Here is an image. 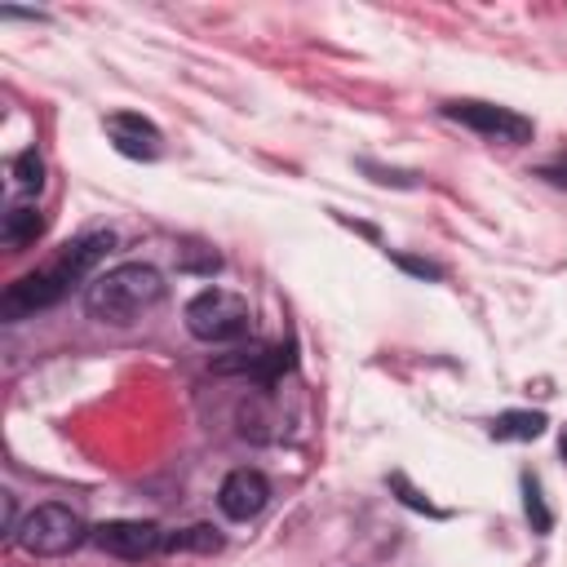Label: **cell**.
<instances>
[{
    "mask_svg": "<svg viewBox=\"0 0 567 567\" xmlns=\"http://www.w3.org/2000/svg\"><path fill=\"white\" fill-rule=\"evenodd\" d=\"M111 244H115L111 230L80 235V239L66 244L49 266H40V270L13 279V284L4 288V297H0V315H4V319H27V315H35V310H49L53 301H62V297L71 292V284H80V279L111 252Z\"/></svg>",
    "mask_w": 567,
    "mask_h": 567,
    "instance_id": "6da1fadb",
    "label": "cell"
},
{
    "mask_svg": "<svg viewBox=\"0 0 567 567\" xmlns=\"http://www.w3.org/2000/svg\"><path fill=\"white\" fill-rule=\"evenodd\" d=\"M159 297H164V275L155 266H146V261H124V266L102 270L89 284L84 306H89L93 319L124 328V323L142 319L151 306H159Z\"/></svg>",
    "mask_w": 567,
    "mask_h": 567,
    "instance_id": "7a4b0ae2",
    "label": "cell"
},
{
    "mask_svg": "<svg viewBox=\"0 0 567 567\" xmlns=\"http://www.w3.org/2000/svg\"><path fill=\"white\" fill-rule=\"evenodd\" d=\"M186 328L195 341L230 346V341H244L252 332V310L230 288H204L186 301Z\"/></svg>",
    "mask_w": 567,
    "mask_h": 567,
    "instance_id": "3957f363",
    "label": "cell"
},
{
    "mask_svg": "<svg viewBox=\"0 0 567 567\" xmlns=\"http://www.w3.org/2000/svg\"><path fill=\"white\" fill-rule=\"evenodd\" d=\"M84 536H89V527H84V518H80L71 505H35V509L18 523V532H13V540H18L27 554H35V558H62V554H71Z\"/></svg>",
    "mask_w": 567,
    "mask_h": 567,
    "instance_id": "277c9868",
    "label": "cell"
},
{
    "mask_svg": "<svg viewBox=\"0 0 567 567\" xmlns=\"http://www.w3.org/2000/svg\"><path fill=\"white\" fill-rule=\"evenodd\" d=\"M443 115L492 137V142H532V120L509 111V106H496V102H478V97H456V102H443Z\"/></svg>",
    "mask_w": 567,
    "mask_h": 567,
    "instance_id": "5b68a950",
    "label": "cell"
},
{
    "mask_svg": "<svg viewBox=\"0 0 567 567\" xmlns=\"http://www.w3.org/2000/svg\"><path fill=\"white\" fill-rule=\"evenodd\" d=\"M93 545L102 554H115V558H151L155 549H164V532L146 518H106L93 527Z\"/></svg>",
    "mask_w": 567,
    "mask_h": 567,
    "instance_id": "8992f818",
    "label": "cell"
},
{
    "mask_svg": "<svg viewBox=\"0 0 567 567\" xmlns=\"http://www.w3.org/2000/svg\"><path fill=\"white\" fill-rule=\"evenodd\" d=\"M266 501H270V483H266V474L261 470H230L226 478H221V487H217V505H221V514L226 518H235V523H248V518H257L261 509H266Z\"/></svg>",
    "mask_w": 567,
    "mask_h": 567,
    "instance_id": "52a82bcc",
    "label": "cell"
},
{
    "mask_svg": "<svg viewBox=\"0 0 567 567\" xmlns=\"http://www.w3.org/2000/svg\"><path fill=\"white\" fill-rule=\"evenodd\" d=\"M106 133H111L120 155H133V159H155L159 155V128L151 120H142L137 111L106 115Z\"/></svg>",
    "mask_w": 567,
    "mask_h": 567,
    "instance_id": "ba28073f",
    "label": "cell"
},
{
    "mask_svg": "<svg viewBox=\"0 0 567 567\" xmlns=\"http://www.w3.org/2000/svg\"><path fill=\"white\" fill-rule=\"evenodd\" d=\"M288 363H292L288 346H252V350H235L230 359H217V372H244L257 381H275Z\"/></svg>",
    "mask_w": 567,
    "mask_h": 567,
    "instance_id": "9c48e42d",
    "label": "cell"
},
{
    "mask_svg": "<svg viewBox=\"0 0 567 567\" xmlns=\"http://www.w3.org/2000/svg\"><path fill=\"white\" fill-rule=\"evenodd\" d=\"M545 412H527V408H514V412H501L496 421H492V439H501V443H532V439H540L545 434Z\"/></svg>",
    "mask_w": 567,
    "mask_h": 567,
    "instance_id": "30bf717a",
    "label": "cell"
},
{
    "mask_svg": "<svg viewBox=\"0 0 567 567\" xmlns=\"http://www.w3.org/2000/svg\"><path fill=\"white\" fill-rule=\"evenodd\" d=\"M40 235H44V213H40V208L18 204V208H9V213H4L0 239H4L9 248H27V244H35Z\"/></svg>",
    "mask_w": 567,
    "mask_h": 567,
    "instance_id": "8fae6325",
    "label": "cell"
},
{
    "mask_svg": "<svg viewBox=\"0 0 567 567\" xmlns=\"http://www.w3.org/2000/svg\"><path fill=\"white\" fill-rule=\"evenodd\" d=\"M164 549H199V554H213V549H221V536H217V527L195 523V527H186V532L164 536Z\"/></svg>",
    "mask_w": 567,
    "mask_h": 567,
    "instance_id": "7c38bea8",
    "label": "cell"
},
{
    "mask_svg": "<svg viewBox=\"0 0 567 567\" xmlns=\"http://www.w3.org/2000/svg\"><path fill=\"white\" fill-rule=\"evenodd\" d=\"M9 173H13L18 190H40V186H44V164H40L35 151H22V155L9 164Z\"/></svg>",
    "mask_w": 567,
    "mask_h": 567,
    "instance_id": "4fadbf2b",
    "label": "cell"
},
{
    "mask_svg": "<svg viewBox=\"0 0 567 567\" xmlns=\"http://www.w3.org/2000/svg\"><path fill=\"white\" fill-rule=\"evenodd\" d=\"M523 505H527V518L536 532H549V509H545V496H540V483L536 478H523Z\"/></svg>",
    "mask_w": 567,
    "mask_h": 567,
    "instance_id": "5bb4252c",
    "label": "cell"
},
{
    "mask_svg": "<svg viewBox=\"0 0 567 567\" xmlns=\"http://www.w3.org/2000/svg\"><path fill=\"white\" fill-rule=\"evenodd\" d=\"M403 270H412V275H425V279H439V266H430V261H416V257H394Z\"/></svg>",
    "mask_w": 567,
    "mask_h": 567,
    "instance_id": "9a60e30c",
    "label": "cell"
},
{
    "mask_svg": "<svg viewBox=\"0 0 567 567\" xmlns=\"http://www.w3.org/2000/svg\"><path fill=\"white\" fill-rule=\"evenodd\" d=\"M540 177H549L554 186H567V155H563V159H554V164H545V168H540Z\"/></svg>",
    "mask_w": 567,
    "mask_h": 567,
    "instance_id": "2e32d148",
    "label": "cell"
},
{
    "mask_svg": "<svg viewBox=\"0 0 567 567\" xmlns=\"http://www.w3.org/2000/svg\"><path fill=\"white\" fill-rule=\"evenodd\" d=\"M558 452H563V456H567V430H563V439H558Z\"/></svg>",
    "mask_w": 567,
    "mask_h": 567,
    "instance_id": "e0dca14e",
    "label": "cell"
}]
</instances>
